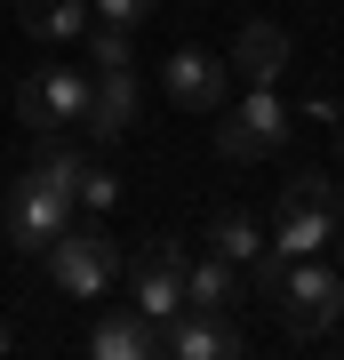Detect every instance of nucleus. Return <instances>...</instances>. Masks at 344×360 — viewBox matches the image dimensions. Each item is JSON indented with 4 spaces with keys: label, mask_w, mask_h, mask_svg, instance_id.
<instances>
[{
    "label": "nucleus",
    "mask_w": 344,
    "mask_h": 360,
    "mask_svg": "<svg viewBox=\"0 0 344 360\" xmlns=\"http://www.w3.org/2000/svg\"><path fill=\"white\" fill-rule=\"evenodd\" d=\"M8 345H16V328H8V321H0V352H8Z\"/></svg>",
    "instance_id": "nucleus-24"
},
{
    "label": "nucleus",
    "mask_w": 344,
    "mask_h": 360,
    "mask_svg": "<svg viewBox=\"0 0 344 360\" xmlns=\"http://www.w3.org/2000/svg\"><path fill=\"white\" fill-rule=\"evenodd\" d=\"M232 80H248V89H265V80H281L288 72V32L272 25V16H248L241 32H232Z\"/></svg>",
    "instance_id": "nucleus-8"
},
{
    "label": "nucleus",
    "mask_w": 344,
    "mask_h": 360,
    "mask_svg": "<svg viewBox=\"0 0 344 360\" xmlns=\"http://www.w3.org/2000/svg\"><path fill=\"white\" fill-rule=\"evenodd\" d=\"M32 176H49L56 193H72V200H80V176H89V160H80L72 144H56V136H40V160H32Z\"/></svg>",
    "instance_id": "nucleus-16"
},
{
    "label": "nucleus",
    "mask_w": 344,
    "mask_h": 360,
    "mask_svg": "<svg viewBox=\"0 0 344 360\" xmlns=\"http://www.w3.org/2000/svg\"><path fill=\"white\" fill-rule=\"evenodd\" d=\"M329 248H336V272H344V224H336V240H329Z\"/></svg>",
    "instance_id": "nucleus-23"
},
{
    "label": "nucleus",
    "mask_w": 344,
    "mask_h": 360,
    "mask_svg": "<svg viewBox=\"0 0 344 360\" xmlns=\"http://www.w3.org/2000/svg\"><path fill=\"white\" fill-rule=\"evenodd\" d=\"M305 120H320V129H336V120H344V104H336V96H312V104H305Z\"/></svg>",
    "instance_id": "nucleus-22"
},
{
    "label": "nucleus",
    "mask_w": 344,
    "mask_h": 360,
    "mask_svg": "<svg viewBox=\"0 0 344 360\" xmlns=\"http://www.w3.org/2000/svg\"><path fill=\"white\" fill-rule=\"evenodd\" d=\"M281 200H312V208H336V217H344V193H336L329 168H296V176L281 184Z\"/></svg>",
    "instance_id": "nucleus-18"
},
{
    "label": "nucleus",
    "mask_w": 344,
    "mask_h": 360,
    "mask_svg": "<svg viewBox=\"0 0 344 360\" xmlns=\"http://www.w3.org/2000/svg\"><path fill=\"white\" fill-rule=\"evenodd\" d=\"M336 208H312V200H281V217H272V248L296 264V257H329V240H336Z\"/></svg>",
    "instance_id": "nucleus-9"
},
{
    "label": "nucleus",
    "mask_w": 344,
    "mask_h": 360,
    "mask_svg": "<svg viewBox=\"0 0 344 360\" xmlns=\"http://www.w3.org/2000/svg\"><path fill=\"white\" fill-rule=\"evenodd\" d=\"M136 112H144V80H136V65H128V72H89V112H80V129H89L96 144L128 136V129H136Z\"/></svg>",
    "instance_id": "nucleus-7"
},
{
    "label": "nucleus",
    "mask_w": 344,
    "mask_h": 360,
    "mask_svg": "<svg viewBox=\"0 0 344 360\" xmlns=\"http://www.w3.org/2000/svg\"><path fill=\"white\" fill-rule=\"evenodd\" d=\"M128 304L144 312L153 328H168L184 312V272H160V264H136V288H128Z\"/></svg>",
    "instance_id": "nucleus-14"
},
{
    "label": "nucleus",
    "mask_w": 344,
    "mask_h": 360,
    "mask_svg": "<svg viewBox=\"0 0 344 360\" xmlns=\"http://www.w3.org/2000/svg\"><path fill=\"white\" fill-rule=\"evenodd\" d=\"M160 80H168V96H177L184 112H224V104H232V65L217 49H177Z\"/></svg>",
    "instance_id": "nucleus-6"
},
{
    "label": "nucleus",
    "mask_w": 344,
    "mask_h": 360,
    "mask_svg": "<svg viewBox=\"0 0 344 360\" xmlns=\"http://www.w3.org/2000/svg\"><path fill=\"white\" fill-rule=\"evenodd\" d=\"M208 248H224L232 264H248L256 248H265V232H256L248 208H217V224H208Z\"/></svg>",
    "instance_id": "nucleus-15"
},
{
    "label": "nucleus",
    "mask_w": 344,
    "mask_h": 360,
    "mask_svg": "<svg viewBox=\"0 0 344 360\" xmlns=\"http://www.w3.org/2000/svg\"><path fill=\"white\" fill-rule=\"evenodd\" d=\"M288 144V104H281V89H248V96H232L224 112H217V160H232V168H256V160H272Z\"/></svg>",
    "instance_id": "nucleus-1"
},
{
    "label": "nucleus",
    "mask_w": 344,
    "mask_h": 360,
    "mask_svg": "<svg viewBox=\"0 0 344 360\" xmlns=\"http://www.w3.org/2000/svg\"><path fill=\"white\" fill-rule=\"evenodd\" d=\"M232 288H241V264H232L224 248H208V257L184 264V312H224Z\"/></svg>",
    "instance_id": "nucleus-13"
},
{
    "label": "nucleus",
    "mask_w": 344,
    "mask_h": 360,
    "mask_svg": "<svg viewBox=\"0 0 344 360\" xmlns=\"http://www.w3.org/2000/svg\"><path fill=\"white\" fill-rule=\"evenodd\" d=\"M136 264H160V272H184V264H192V248H184V240H168V232H160V240H144V248H136Z\"/></svg>",
    "instance_id": "nucleus-21"
},
{
    "label": "nucleus",
    "mask_w": 344,
    "mask_h": 360,
    "mask_svg": "<svg viewBox=\"0 0 344 360\" xmlns=\"http://www.w3.org/2000/svg\"><path fill=\"white\" fill-rule=\"evenodd\" d=\"M72 208H80L72 193H56L49 176H32V168H25L16 193H8V240H16V248H49L56 232L72 224Z\"/></svg>",
    "instance_id": "nucleus-5"
},
{
    "label": "nucleus",
    "mask_w": 344,
    "mask_h": 360,
    "mask_svg": "<svg viewBox=\"0 0 344 360\" xmlns=\"http://www.w3.org/2000/svg\"><path fill=\"white\" fill-rule=\"evenodd\" d=\"M80 112H89V72H72V65H40L25 89H16V120L40 129V136L72 129Z\"/></svg>",
    "instance_id": "nucleus-4"
},
{
    "label": "nucleus",
    "mask_w": 344,
    "mask_h": 360,
    "mask_svg": "<svg viewBox=\"0 0 344 360\" xmlns=\"http://www.w3.org/2000/svg\"><path fill=\"white\" fill-rule=\"evenodd\" d=\"M128 65H136V40L120 25H96L89 32V72H128Z\"/></svg>",
    "instance_id": "nucleus-17"
},
{
    "label": "nucleus",
    "mask_w": 344,
    "mask_h": 360,
    "mask_svg": "<svg viewBox=\"0 0 344 360\" xmlns=\"http://www.w3.org/2000/svg\"><path fill=\"white\" fill-rule=\"evenodd\" d=\"M272 304H281V321L296 336H320L329 321H344V272H336V257H296Z\"/></svg>",
    "instance_id": "nucleus-3"
},
{
    "label": "nucleus",
    "mask_w": 344,
    "mask_h": 360,
    "mask_svg": "<svg viewBox=\"0 0 344 360\" xmlns=\"http://www.w3.org/2000/svg\"><path fill=\"white\" fill-rule=\"evenodd\" d=\"M40 257H49V281L64 288V296H80V304H96L104 288H113V272H120V240L104 224H64L49 248H40Z\"/></svg>",
    "instance_id": "nucleus-2"
},
{
    "label": "nucleus",
    "mask_w": 344,
    "mask_h": 360,
    "mask_svg": "<svg viewBox=\"0 0 344 360\" xmlns=\"http://www.w3.org/2000/svg\"><path fill=\"white\" fill-rule=\"evenodd\" d=\"M89 16H96V25H120V32H136L144 16H153V0H89Z\"/></svg>",
    "instance_id": "nucleus-19"
},
{
    "label": "nucleus",
    "mask_w": 344,
    "mask_h": 360,
    "mask_svg": "<svg viewBox=\"0 0 344 360\" xmlns=\"http://www.w3.org/2000/svg\"><path fill=\"white\" fill-rule=\"evenodd\" d=\"M113 200H120V176H113V168H89V176H80V208H89V217H104Z\"/></svg>",
    "instance_id": "nucleus-20"
},
{
    "label": "nucleus",
    "mask_w": 344,
    "mask_h": 360,
    "mask_svg": "<svg viewBox=\"0 0 344 360\" xmlns=\"http://www.w3.org/2000/svg\"><path fill=\"white\" fill-rule=\"evenodd\" d=\"M89 352H96V360H153V352H160V328L144 321L136 304H128V312H104V321L89 328Z\"/></svg>",
    "instance_id": "nucleus-11"
},
{
    "label": "nucleus",
    "mask_w": 344,
    "mask_h": 360,
    "mask_svg": "<svg viewBox=\"0 0 344 360\" xmlns=\"http://www.w3.org/2000/svg\"><path fill=\"white\" fill-rule=\"evenodd\" d=\"M16 16H25V32L40 49H72V40H89V25H96L89 0H25Z\"/></svg>",
    "instance_id": "nucleus-12"
},
{
    "label": "nucleus",
    "mask_w": 344,
    "mask_h": 360,
    "mask_svg": "<svg viewBox=\"0 0 344 360\" xmlns=\"http://www.w3.org/2000/svg\"><path fill=\"white\" fill-rule=\"evenodd\" d=\"M160 352H177V360H232L241 336H232L224 312H177V321L160 328Z\"/></svg>",
    "instance_id": "nucleus-10"
}]
</instances>
